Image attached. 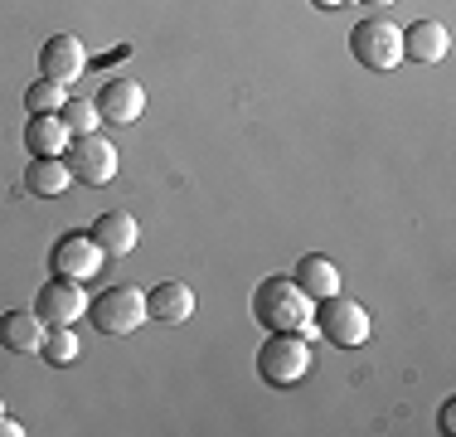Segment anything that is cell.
<instances>
[{"label": "cell", "instance_id": "1", "mask_svg": "<svg viewBox=\"0 0 456 437\" xmlns=\"http://www.w3.org/2000/svg\"><path fill=\"white\" fill-rule=\"evenodd\" d=\"M311 311H316V301H311L291 277H267V282H257V292H253V316L267 331H306Z\"/></svg>", "mask_w": 456, "mask_h": 437}, {"label": "cell", "instance_id": "10", "mask_svg": "<svg viewBox=\"0 0 456 437\" xmlns=\"http://www.w3.org/2000/svg\"><path fill=\"white\" fill-rule=\"evenodd\" d=\"M83 69H88V54H83V39L78 35H53L45 39V49H39V73H45L49 83H78Z\"/></svg>", "mask_w": 456, "mask_h": 437}, {"label": "cell", "instance_id": "7", "mask_svg": "<svg viewBox=\"0 0 456 437\" xmlns=\"http://www.w3.org/2000/svg\"><path fill=\"white\" fill-rule=\"evenodd\" d=\"M49 272L53 277H69V282H88L102 272V248L88 234H63L49 253Z\"/></svg>", "mask_w": 456, "mask_h": 437}, {"label": "cell", "instance_id": "20", "mask_svg": "<svg viewBox=\"0 0 456 437\" xmlns=\"http://www.w3.org/2000/svg\"><path fill=\"white\" fill-rule=\"evenodd\" d=\"M59 122L69 127V136H88V131H97V122H102V117H97V107L93 103H63L59 107Z\"/></svg>", "mask_w": 456, "mask_h": 437}, {"label": "cell", "instance_id": "11", "mask_svg": "<svg viewBox=\"0 0 456 437\" xmlns=\"http://www.w3.org/2000/svg\"><path fill=\"white\" fill-rule=\"evenodd\" d=\"M88 238L97 248H102V258H126L136 248V218L126 214V210H107V214H97L93 218V228H88Z\"/></svg>", "mask_w": 456, "mask_h": 437}, {"label": "cell", "instance_id": "13", "mask_svg": "<svg viewBox=\"0 0 456 437\" xmlns=\"http://www.w3.org/2000/svg\"><path fill=\"white\" fill-rule=\"evenodd\" d=\"M45 345V321L35 311H5L0 316V350H15V355H39Z\"/></svg>", "mask_w": 456, "mask_h": 437}, {"label": "cell", "instance_id": "4", "mask_svg": "<svg viewBox=\"0 0 456 437\" xmlns=\"http://www.w3.org/2000/svg\"><path fill=\"white\" fill-rule=\"evenodd\" d=\"M88 321L102 335H132L146 321V292L141 287H107L88 301Z\"/></svg>", "mask_w": 456, "mask_h": 437}, {"label": "cell", "instance_id": "5", "mask_svg": "<svg viewBox=\"0 0 456 437\" xmlns=\"http://www.w3.org/2000/svg\"><path fill=\"white\" fill-rule=\"evenodd\" d=\"M350 54H354L360 69L388 73V69H398V59H403V35H398L388 20H360V25L350 29Z\"/></svg>", "mask_w": 456, "mask_h": 437}, {"label": "cell", "instance_id": "2", "mask_svg": "<svg viewBox=\"0 0 456 437\" xmlns=\"http://www.w3.org/2000/svg\"><path fill=\"white\" fill-rule=\"evenodd\" d=\"M257 375L273 389H291L311 375V341L301 331H267V345L257 350Z\"/></svg>", "mask_w": 456, "mask_h": 437}, {"label": "cell", "instance_id": "3", "mask_svg": "<svg viewBox=\"0 0 456 437\" xmlns=\"http://www.w3.org/2000/svg\"><path fill=\"white\" fill-rule=\"evenodd\" d=\"M316 326H321V335L330 341L335 350H360L364 341H369V311L360 301H350V297H321L316 301Z\"/></svg>", "mask_w": 456, "mask_h": 437}, {"label": "cell", "instance_id": "18", "mask_svg": "<svg viewBox=\"0 0 456 437\" xmlns=\"http://www.w3.org/2000/svg\"><path fill=\"white\" fill-rule=\"evenodd\" d=\"M78 335L69 331V326H53V331L45 335V345H39V355L49 359V365H73V359H78Z\"/></svg>", "mask_w": 456, "mask_h": 437}, {"label": "cell", "instance_id": "17", "mask_svg": "<svg viewBox=\"0 0 456 437\" xmlns=\"http://www.w3.org/2000/svg\"><path fill=\"white\" fill-rule=\"evenodd\" d=\"M69 127L59 122V112H45V117H29L25 122V146L29 156H63L69 151Z\"/></svg>", "mask_w": 456, "mask_h": 437}, {"label": "cell", "instance_id": "21", "mask_svg": "<svg viewBox=\"0 0 456 437\" xmlns=\"http://www.w3.org/2000/svg\"><path fill=\"white\" fill-rule=\"evenodd\" d=\"M0 437H25V428H20L15 418H5V413H0Z\"/></svg>", "mask_w": 456, "mask_h": 437}, {"label": "cell", "instance_id": "22", "mask_svg": "<svg viewBox=\"0 0 456 437\" xmlns=\"http://www.w3.org/2000/svg\"><path fill=\"white\" fill-rule=\"evenodd\" d=\"M452 418H456V408H452V403H447V408L437 413V428H442V433H452Z\"/></svg>", "mask_w": 456, "mask_h": 437}, {"label": "cell", "instance_id": "14", "mask_svg": "<svg viewBox=\"0 0 456 437\" xmlns=\"http://www.w3.org/2000/svg\"><path fill=\"white\" fill-rule=\"evenodd\" d=\"M146 316H156V321H166V326L190 321L194 316V292L184 287V282H156V287L146 292Z\"/></svg>", "mask_w": 456, "mask_h": 437}, {"label": "cell", "instance_id": "23", "mask_svg": "<svg viewBox=\"0 0 456 437\" xmlns=\"http://www.w3.org/2000/svg\"><path fill=\"white\" fill-rule=\"evenodd\" d=\"M311 5H316V10H340L345 0H311Z\"/></svg>", "mask_w": 456, "mask_h": 437}, {"label": "cell", "instance_id": "6", "mask_svg": "<svg viewBox=\"0 0 456 437\" xmlns=\"http://www.w3.org/2000/svg\"><path fill=\"white\" fill-rule=\"evenodd\" d=\"M69 175L78 185H107L117 175V146L107 136H97V131H88V136H73V146H69Z\"/></svg>", "mask_w": 456, "mask_h": 437}, {"label": "cell", "instance_id": "9", "mask_svg": "<svg viewBox=\"0 0 456 437\" xmlns=\"http://www.w3.org/2000/svg\"><path fill=\"white\" fill-rule=\"evenodd\" d=\"M97 117L102 122H117V127H132L141 112H146V87H141L136 78H107L102 93L93 97Z\"/></svg>", "mask_w": 456, "mask_h": 437}, {"label": "cell", "instance_id": "19", "mask_svg": "<svg viewBox=\"0 0 456 437\" xmlns=\"http://www.w3.org/2000/svg\"><path fill=\"white\" fill-rule=\"evenodd\" d=\"M63 103H69V97H63V83H49V78H39V83H29V87H25V107H29V117L59 112Z\"/></svg>", "mask_w": 456, "mask_h": 437}, {"label": "cell", "instance_id": "15", "mask_svg": "<svg viewBox=\"0 0 456 437\" xmlns=\"http://www.w3.org/2000/svg\"><path fill=\"white\" fill-rule=\"evenodd\" d=\"M291 282H297L311 301H321V297H335V292H340V268H335L325 253H306L297 262V277Z\"/></svg>", "mask_w": 456, "mask_h": 437}, {"label": "cell", "instance_id": "16", "mask_svg": "<svg viewBox=\"0 0 456 437\" xmlns=\"http://www.w3.org/2000/svg\"><path fill=\"white\" fill-rule=\"evenodd\" d=\"M69 161L63 156H35L25 166V190L29 194H39V200H59L63 190H69Z\"/></svg>", "mask_w": 456, "mask_h": 437}, {"label": "cell", "instance_id": "24", "mask_svg": "<svg viewBox=\"0 0 456 437\" xmlns=\"http://www.w3.org/2000/svg\"><path fill=\"white\" fill-rule=\"evenodd\" d=\"M360 5H394V0H360Z\"/></svg>", "mask_w": 456, "mask_h": 437}, {"label": "cell", "instance_id": "8", "mask_svg": "<svg viewBox=\"0 0 456 437\" xmlns=\"http://www.w3.org/2000/svg\"><path fill=\"white\" fill-rule=\"evenodd\" d=\"M83 311H88L83 282H69V277L45 282V287H39V297H35V316H39L45 326H73Z\"/></svg>", "mask_w": 456, "mask_h": 437}, {"label": "cell", "instance_id": "12", "mask_svg": "<svg viewBox=\"0 0 456 437\" xmlns=\"http://www.w3.org/2000/svg\"><path fill=\"white\" fill-rule=\"evenodd\" d=\"M398 35H403V59H412V63H437V59H447V49H452V35H447L442 20H412Z\"/></svg>", "mask_w": 456, "mask_h": 437}]
</instances>
